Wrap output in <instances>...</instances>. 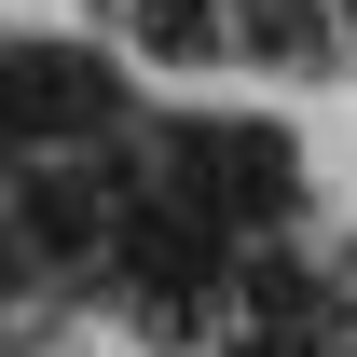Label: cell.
<instances>
[{
  "instance_id": "1",
  "label": "cell",
  "mask_w": 357,
  "mask_h": 357,
  "mask_svg": "<svg viewBox=\"0 0 357 357\" xmlns=\"http://www.w3.org/2000/svg\"><path fill=\"white\" fill-rule=\"evenodd\" d=\"M124 28L165 55V69H206V55H234V14H220V0H124Z\"/></svg>"
},
{
  "instance_id": "2",
  "label": "cell",
  "mask_w": 357,
  "mask_h": 357,
  "mask_svg": "<svg viewBox=\"0 0 357 357\" xmlns=\"http://www.w3.org/2000/svg\"><path fill=\"white\" fill-rule=\"evenodd\" d=\"M234 42L261 55V69H316V55H344V28L303 14V0H248V14H234Z\"/></svg>"
},
{
  "instance_id": "3",
  "label": "cell",
  "mask_w": 357,
  "mask_h": 357,
  "mask_svg": "<svg viewBox=\"0 0 357 357\" xmlns=\"http://www.w3.org/2000/svg\"><path fill=\"white\" fill-rule=\"evenodd\" d=\"M96 220H110V192H83V178H14V234L28 248H83Z\"/></svg>"
},
{
  "instance_id": "4",
  "label": "cell",
  "mask_w": 357,
  "mask_h": 357,
  "mask_svg": "<svg viewBox=\"0 0 357 357\" xmlns=\"http://www.w3.org/2000/svg\"><path fill=\"white\" fill-rule=\"evenodd\" d=\"M0 289H28V234H14V220H0Z\"/></svg>"
}]
</instances>
